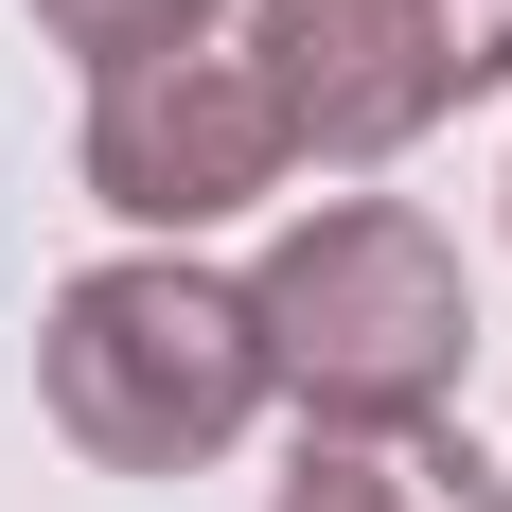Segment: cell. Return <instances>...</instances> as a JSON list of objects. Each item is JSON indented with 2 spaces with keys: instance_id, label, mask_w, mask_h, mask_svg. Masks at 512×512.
Masks as SVG:
<instances>
[{
  "instance_id": "obj_1",
  "label": "cell",
  "mask_w": 512,
  "mask_h": 512,
  "mask_svg": "<svg viewBox=\"0 0 512 512\" xmlns=\"http://www.w3.org/2000/svg\"><path fill=\"white\" fill-rule=\"evenodd\" d=\"M36 389H53V442L106 477H195L230 460L265 424V318L248 283H212V265H89V283H53V336H36Z\"/></svg>"
},
{
  "instance_id": "obj_2",
  "label": "cell",
  "mask_w": 512,
  "mask_h": 512,
  "mask_svg": "<svg viewBox=\"0 0 512 512\" xmlns=\"http://www.w3.org/2000/svg\"><path fill=\"white\" fill-rule=\"evenodd\" d=\"M248 318H265V389H301L318 424H442V389L477 371L460 248H442L407 195L301 212V230L248 265Z\"/></svg>"
},
{
  "instance_id": "obj_3",
  "label": "cell",
  "mask_w": 512,
  "mask_h": 512,
  "mask_svg": "<svg viewBox=\"0 0 512 512\" xmlns=\"http://www.w3.org/2000/svg\"><path fill=\"white\" fill-rule=\"evenodd\" d=\"M248 71L301 159H389L442 106L512 89V0H265Z\"/></svg>"
},
{
  "instance_id": "obj_4",
  "label": "cell",
  "mask_w": 512,
  "mask_h": 512,
  "mask_svg": "<svg viewBox=\"0 0 512 512\" xmlns=\"http://www.w3.org/2000/svg\"><path fill=\"white\" fill-rule=\"evenodd\" d=\"M283 106H265L248 36H177V53H124L89 71V195L124 230H212V212H248L283 177Z\"/></svg>"
},
{
  "instance_id": "obj_5",
  "label": "cell",
  "mask_w": 512,
  "mask_h": 512,
  "mask_svg": "<svg viewBox=\"0 0 512 512\" xmlns=\"http://www.w3.org/2000/svg\"><path fill=\"white\" fill-rule=\"evenodd\" d=\"M265 512H495V460L442 424H301Z\"/></svg>"
},
{
  "instance_id": "obj_6",
  "label": "cell",
  "mask_w": 512,
  "mask_h": 512,
  "mask_svg": "<svg viewBox=\"0 0 512 512\" xmlns=\"http://www.w3.org/2000/svg\"><path fill=\"white\" fill-rule=\"evenodd\" d=\"M53 36L89 53V71H124V53H177V36H212V0H36Z\"/></svg>"
},
{
  "instance_id": "obj_7",
  "label": "cell",
  "mask_w": 512,
  "mask_h": 512,
  "mask_svg": "<svg viewBox=\"0 0 512 512\" xmlns=\"http://www.w3.org/2000/svg\"><path fill=\"white\" fill-rule=\"evenodd\" d=\"M495 512H512V477H495Z\"/></svg>"
}]
</instances>
